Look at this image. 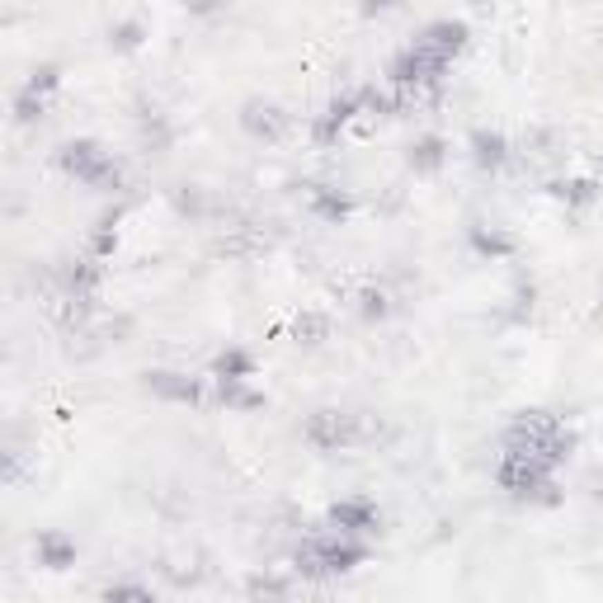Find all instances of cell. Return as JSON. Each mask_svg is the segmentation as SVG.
<instances>
[{"instance_id":"1","label":"cell","mask_w":603,"mask_h":603,"mask_svg":"<svg viewBox=\"0 0 603 603\" xmlns=\"http://www.w3.org/2000/svg\"><path fill=\"white\" fill-rule=\"evenodd\" d=\"M108 599H118V603H151L142 589H118V594H108Z\"/></svg>"}]
</instances>
